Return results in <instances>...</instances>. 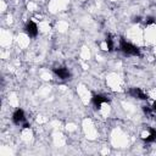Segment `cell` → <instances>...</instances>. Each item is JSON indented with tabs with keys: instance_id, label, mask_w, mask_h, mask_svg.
Returning <instances> with one entry per match:
<instances>
[{
	"instance_id": "52a82bcc",
	"label": "cell",
	"mask_w": 156,
	"mask_h": 156,
	"mask_svg": "<svg viewBox=\"0 0 156 156\" xmlns=\"http://www.w3.org/2000/svg\"><path fill=\"white\" fill-rule=\"evenodd\" d=\"M105 43H106V46H107V51L112 52V51L115 50V39H113L112 34H107V35H106Z\"/></svg>"
},
{
	"instance_id": "7a4b0ae2",
	"label": "cell",
	"mask_w": 156,
	"mask_h": 156,
	"mask_svg": "<svg viewBox=\"0 0 156 156\" xmlns=\"http://www.w3.org/2000/svg\"><path fill=\"white\" fill-rule=\"evenodd\" d=\"M52 72L61 80H67V79H71V77H72L69 69L66 66H56L52 68Z\"/></svg>"
},
{
	"instance_id": "3957f363",
	"label": "cell",
	"mask_w": 156,
	"mask_h": 156,
	"mask_svg": "<svg viewBox=\"0 0 156 156\" xmlns=\"http://www.w3.org/2000/svg\"><path fill=\"white\" fill-rule=\"evenodd\" d=\"M24 33L29 37V38H35L38 35V26L34 21H27L24 24Z\"/></svg>"
},
{
	"instance_id": "30bf717a",
	"label": "cell",
	"mask_w": 156,
	"mask_h": 156,
	"mask_svg": "<svg viewBox=\"0 0 156 156\" xmlns=\"http://www.w3.org/2000/svg\"><path fill=\"white\" fill-rule=\"evenodd\" d=\"M146 24H152V23H156V18L155 17H147L146 21H145Z\"/></svg>"
},
{
	"instance_id": "7c38bea8",
	"label": "cell",
	"mask_w": 156,
	"mask_h": 156,
	"mask_svg": "<svg viewBox=\"0 0 156 156\" xmlns=\"http://www.w3.org/2000/svg\"><path fill=\"white\" fill-rule=\"evenodd\" d=\"M140 21H141V18L138 16V17H135V18H134V21H133V22H140Z\"/></svg>"
},
{
	"instance_id": "ba28073f",
	"label": "cell",
	"mask_w": 156,
	"mask_h": 156,
	"mask_svg": "<svg viewBox=\"0 0 156 156\" xmlns=\"http://www.w3.org/2000/svg\"><path fill=\"white\" fill-rule=\"evenodd\" d=\"M145 143H154L156 141V129L155 128H149V135L144 138Z\"/></svg>"
},
{
	"instance_id": "9c48e42d",
	"label": "cell",
	"mask_w": 156,
	"mask_h": 156,
	"mask_svg": "<svg viewBox=\"0 0 156 156\" xmlns=\"http://www.w3.org/2000/svg\"><path fill=\"white\" fill-rule=\"evenodd\" d=\"M143 111H144L145 115H150L152 112V108L150 106H143Z\"/></svg>"
},
{
	"instance_id": "277c9868",
	"label": "cell",
	"mask_w": 156,
	"mask_h": 156,
	"mask_svg": "<svg viewBox=\"0 0 156 156\" xmlns=\"http://www.w3.org/2000/svg\"><path fill=\"white\" fill-rule=\"evenodd\" d=\"M128 95H130L132 98L134 99H139V100H147L149 99V95L141 89V88H138V87H133L128 90Z\"/></svg>"
},
{
	"instance_id": "6da1fadb",
	"label": "cell",
	"mask_w": 156,
	"mask_h": 156,
	"mask_svg": "<svg viewBox=\"0 0 156 156\" xmlns=\"http://www.w3.org/2000/svg\"><path fill=\"white\" fill-rule=\"evenodd\" d=\"M118 48L127 56H140V49L136 45L132 44L130 41H127L124 38H121L119 39Z\"/></svg>"
},
{
	"instance_id": "8992f818",
	"label": "cell",
	"mask_w": 156,
	"mask_h": 156,
	"mask_svg": "<svg viewBox=\"0 0 156 156\" xmlns=\"http://www.w3.org/2000/svg\"><path fill=\"white\" fill-rule=\"evenodd\" d=\"M106 102H110V98L104 94H94L91 96V104L94 105L95 108H100L101 105Z\"/></svg>"
},
{
	"instance_id": "5b68a950",
	"label": "cell",
	"mask_w": 156,
	"mask_h": 156,
	"mask_svg": "<svg viewBox=\"0 0 156 156\" xmlns=\"http://www.w3.org/2000/svg\"><path fill=\"white\" fill-rule=\"evenodd\" d=\"M12 122L16 126H22L23 123H26V113L22 108H16L12 113Z\"/></svg>"
},
{
	"instance_id": "8fae6325",
	"label": "cell",
	"mask_w": 156,
	"mask_h": 156,
	"mask_svg": "<svg viewBox=\"0 0 156 156\" xmlns=\"http://www.w3.org/2000/svg\"><path fill=\"white\" fill-rule=\"evenodd\" d=\"M151 108H152V112H155V113H156V100L152 102V106H151Z\"/></svg>"
}]
</instances>
